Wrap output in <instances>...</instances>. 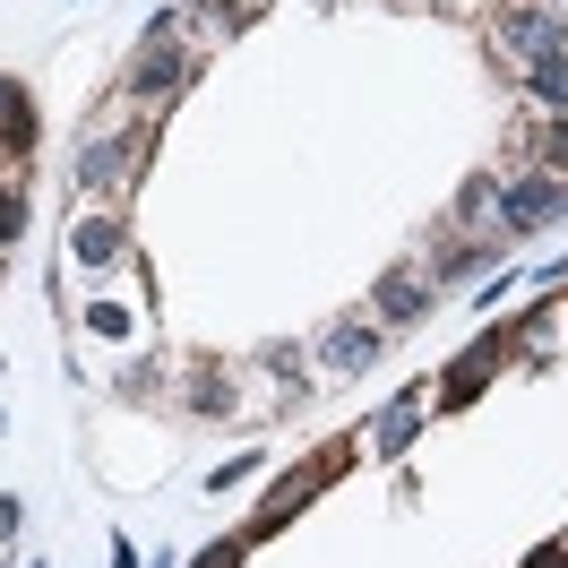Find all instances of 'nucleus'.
<instances>
[{
    "label": "nucleus",
    "mask_w": 568,
    "mask_h": 568,
    "mask_svg": "<svg viewBox=\"0 0 568 568\" xmlns=\"http://www.w3.org/2000/svg\"><path fill=\"white\" fill-rule=\"evenodd\" d=\"M491 43L526 70V61H542V52H568V18L542 9V0H491Z\"/></svg>",
    "instance_id": "f257e3e1"
},
{
    "label": "nucleus",
    "mask_w": 568,
    "mask_h": 568,
    "mask_svg": "<svg viewBox=\"0 0 568 568\" xmlns=\"http://www.w3.org/2000/svg\"><path fill=\"white\" fill-rule=\"evenodd\" d=\"M190 78H199V43L146 36V43H139V61H130V78H121V95H130V104H173Z\"/></svg>",
    "instance_id": "f03ea898"
},
{
    "label": "nucleus",
    "mask_w": 568,
    "mask_h": 568,
    "mask_svg": "<svg viewBox=\"0 0 568 568\" xmlns=\"http://www.w3.org/2000/svg\"><path fill=\"white\" fill-rule=\"evenodd\" d=\"M311 362H320V379H362L379 362V320H327Z\"/></svg>",
    "instance_id": "7ed1b4c3"
},
{
    "label": "nucleus",
    "mask_w": 568,
    "mask_h": 568,
    "mask_svg": "<svg viewBox=\"0 0 568 568\" xmlns=\"http://www.w3.org/2000/svg\"><path fill=\"white\" fill-rule=\"evenodd\" d=\"M568 215V173H526L508 181V199H499V224L508 233H542V224H560Z\"/></svg>",
    "instance_id": "20e7f679"
},
{
    "label": "nucleus",
    "mask_w": 568,
    "mask_h": 568,
    "mask_svg": "<svg viewBox=\"0 0 568 568\" xmlns=\"http://www.w3.org/2000/svg\"><path fill=\"white\" fill-rule=\"evenodd\" d=\"M139 164H146V130L139 139H130V130H95V139L78 146V181H87V190H121Z\"/></svg>",
    "instance_id": "39448f33"
},
{
    "label": "nucleus",
    "mask_w": 568,
    "mask_h": 568,
    "mask_svg": "<svg viewBox=\"0 0 568 568\" xmlns=\"http://www.w3.org/2000/svg\"><path fill=\"white\" fill-rule=\"evenodd\" d=\"M499 345H508V354H526V362H551V345H568V302H560V293H542V302H534Z\"/></svg>",
    "instance_id": "423d86ee"
},
{
    "label": "nucleus",
    "mask_w": 568,
    "mask_h": 568,
    "mask_svg": "<svg viewBox=\"0 0 568 568\" xmlns=\"http://www.w3.org/2000/svg\"><path fill=\"white\" fill-rule=\"evenodd\" d=\"M121 250H130V224H121V215H78L70 242H61V267H104Z\"/></svg>",
    "instance_id": "0eeeda50"
},
{
    "label": "nucleus",
    "mask_w": 568,
    "mask_h": 568,
    "mask_svg": "<svg viewBox=\"0 0 568 568\" xmlns=\"http://www.w3.org/2000/svg\"><path fill=\"white\" fill-rule=\"evenodd\" d=\"M499 354H508V345H499V336H483V345H474V354H457V371H448V379H439V396H430V405H474V396L491 388V371H499Z\"/></svg>",
    "instance_id": "6e6552de"
},
{
    "label": "nucleus",
    "mask_w": 568,
    "mask_h": 568,
    "mask_svg": "<svg viewBox=\"0 0 568 568\" xmlns=\"http://www.w3.org/2000/svg\"><path fill=\"white\" fill-rule=\"evenodd\" d=\"M311 491H320V465H293V474H276V483H267V499H258V534L293 526V517L311 508Z\"/></svg>",
    "instance_id": "1a4fd4ad"
},
{
    "label": "nucleus",
    "mask_w": 568,
    "mask_h": 568,
    "mask_svg": "<svg viewBox=\"0 0 568 568\" xmlns=\"http://www.w3.org/2000/svg\"><path fill=\"white\" fill-rule=\"evenodd\" d=\"M423 414H430V388L388 396V405H379V423H371V448H379V457H396V448H405V439L423 430Z\"/></svg>",
    "instance_id": "9d476101"
},
{
    "label": "nucleus",
    "mask_w": 568,
    "mask_h": 568,
    "mask_svg": "<svg viewBox=\"0 0 568 568\" xmlns=\"http://www.w3.org/2000/svg\"><path fill=\"white\" fill-rule=\"evenodd\" d=\"M430 302H439V293H430V267H396L388 284H379V320H430Z\"/></svg>",
    "instance_id": "9b49d317"
},
{
    "label": "nucleus",
    "mask_w": 568,
    "mask_h": 568,
    "mask_svg": "<svg viewBox=\"0 0 568 568\" xmlns=\"http://www.w3.org/2000/svg\"><path fill=\"white\" fill-rule=\"evenodd\" d=\"M526 95L542 112H568V52H542V61H526Z\"/></svg>",
    "instance_id": "f8f14e48"
},
{
    "label": "nucleus",
    "mask_w": 568,
    "mask_h": 568,
    "mask_svg": "<svg viewBox=\"0 0 568 568\" xmlns=\"http://www.w3.org/2000/svg\"><path fill=\"white\" fill-rule=\"evenodd\" d=\"M526 155H534V173H568V112H551V121L534 130Z\"/></svg>",
    "instance_id": "ddd939ff"
},
{
    "label": "nucleus",
    "mask_w": 568,
    "mask_h": 568,
    "mask_svg": "<svg viewBox=\"0 0 568 568\" xmlns=\"http://www.w3.org/2000/svg\"><path fill=\"white\" fill-rule=\"evenodd\" d=\"M0 139L36 146V112H27V95H18V78H0Z\"/></svg>",
    "instance_id": "4468645a"
},
{
    "label": "nucleus",
    "mask_w": 568,
    "mask_h": 568,
    "mask_svg": "<svg viewBox=\"0 0 568 568\" xmlns=\"http://www.w3.org/2000/svg\"><path fill=\"white\" fill-rule=\"evenodd\" d=\"M190 405H199V414H224V405H233L224 371H190Z\"/></svg>",
    "instance_id": "2eb2a0df"
},
{
    "label": "nucleus",
    "mask_w": 568,
    "mask_h": 568,
    "mask_svg": "<svg viewBox=\"0 0 568 568\" xmlns=\"http://www.w3.org/2000/svg\"><path fill=\"white\" fill-rule=\"evenodd\" d=\"M18 233H27V190H18V181H0V250L18 242Z\"/></svg>",
    "instance_id": "dca6fc26"
},
{
    "label": "nucleus",
    "mask_w": 568,
    "mask_h": 568,
    "mask_svg": "<svg viewBox=\"0 0 568 568\" xmlns=\"http://www.w3.org/2000/svg\"><path fill=\"white\" fill-rule=\"evenodd\" d=\"M258 371H267V379H276V396H293V388H302V362H293V345H276V354L258 362Z\"/></svg>",
    "instance_id": "f3484780"
},
{
    "label": "nucleus",
    "mask_w": 568,
    "mask_h": 568,
    "mask_svg": "<svg viewBox=\"0 0 568 568\" xmlns=\"http://www.w3.org/2000/svg\"><path fill=\"white\" fill-rule=\"evenodd\" d=\"M250 474H258V457H233V465H215V474H207V491H233V483H250Z\"/></svg>",
    "instance_id": "a211bd4d"
},
{
    "label": "nucleus",
    "mask_w": 568,
    "mask_h": 568,
    "mask_svg": "<svg viewBox=\"0 0 568 568\" xmlns=\"http://www.w3.org/2000/svg\"><path fill=\"white\" fill-rule=\"evenodd\" d=\"M190 568H242V534H233V542H207V551H199Z\"/></svg>",
    "instance_id": "6ab92c4d"
},
{
    "label": "nucleus",
    "mask_w": 568,
    "mask_h": 568,
    "mask_svg": "<svg viewBox=\"0 0 568 568\" xmlns=\"http://www.w3.org/2000/svg\"><path fill=\"white\" fill-rule=\"evenodd\" d=\"M526 568H568V542H542V551H534Z\"/></svg>",
    "instance_id": "aec40b11"
},
{
    "label": "nucleus",
    "mask_w": 568,
    "mask_h": 568,
    "mask_svg": "<svg viewBox=\"0 0 568 568\" xmlns=\"http://www.w3.org/2000/svg\"><path fill=\"white\" fill-rule=\"evenodd\" d=\"M112 568H146V560H139V542H121V534H112Z\"/></svg>",
    "instance_id": "412c9836"
},
{
    "label": "nucleus",
    "mask_w": 568,
    "mask_h": 568,
    "mask_svg": "<svg viewBox=\"0 0 568 568\" xmlns=\"http://www.w3.org/2000/svg\"><path fill=\"white\" fill-rule=\"evenodd\" d=\"M18 517H27V508H18V499H0V542L18 534Z\"/></svg>",
    "instance_id": "4be33fe9"
},
{
    "label": "nucleus",
    "mask_w": 568,
    "mask_h": 568,
    "mask_svg": "<svg viewBox=\"0 0 568 568\" xmlns=\"http://www.w3.org/2000/svg\"><path fill=\"white\" fill-rule=\"evenodd\" d=\"M0 568H9V560H0Z\"/></svg>",
    "instance_id": "5701e85b"
}]
</instances>
